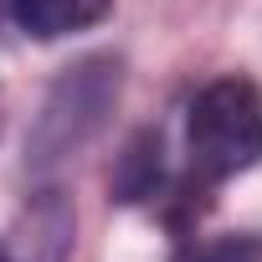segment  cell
I'll use <instances>...</instances> for the list:
<instances>
[{"instance_id": "cell-6", "label": "cell", "mask_w": 262, "mask_h": 262, "mask_svg": "<svg viewBox=\"0 0 262 262\" xmlns=\"http://www.w3.org/2000/svg\"><path fill=\"white\" fill-rule=\"evenodd\" d=\"M0 262H16V257H11V252H6V247H0Z\"/></svg>"}, {"instance_id": "cell-2", "label": "cell", "mask_w": 262, "mask_h": 262, "mask_svg": "<svg viewBox=\"0 0 262 262\" xmlns=\"http://www.w3.org/2000/svg\"><path fill=\"white\" fill-rule=\"evenodd\" d=\"M113 98H118V67L113 62H82V67H72L57 82V93L47 103V118L36 128V160H62L72 144H82L98 128V118L108 113Z\"/></svg>"}, {"instance_id": "cell-3", "label": "cell", "mask_w": 262, "mask_h": 262, "mask_svg": "<svg viewBox=\"0 0 262 262\" xmlns=\"http://www.w3.org/2000/svg\"><path fill=\"white\" fill-rule=\"evenodd\" d=\"M108 11L113 0H0V26H16L36 41H57L98 26Z\"/></svg>"}, {"instance_id": "cell-5", "label": "cell", "mask_w": 262, "mask_h": 262, "mask_svg": "<svg viewBox=\"0 0 262 262\" xmlns=\"http://www.w3.org/2000/svg\"><path fill=\"white\" fill-rule=\"evenodd\" d=\"M175 262H262V236H257V231L201 236V242H185V247L175 252Z\"/></svg>"}, {"instance_id": "cell-1", "label": "cell", "mask_w": 262, "mask_h": 262, "mask_svg": "<svg viewBox=\"0 0 262 262\" xmlns=\"http://www.w3.org/2000/svg\"><path fill=\"white\" fill-rule=\"evenodd\" d=\"M185 149L201 180L242 175L262 160V93L247 77L211 82L185 118Z\"/></svg>"}, {"instance_id": "cell-4", "label": "cell", "mask_w": 262, "mask_h": 262, "mask_svg": "<svg viewBox=\"0 0 262 262\" xmlns=\"http://www.w3.org/2000/svg\"><path fill=\"white\" fill-rule=\"evenodd\" d=\"M165 144H160V134L155 128H139L134 139L123 144V155H118V165H113V195L123 201V206H134V201H149L155 190H160V175H165Z\"/></svg>"}]
</instances>
